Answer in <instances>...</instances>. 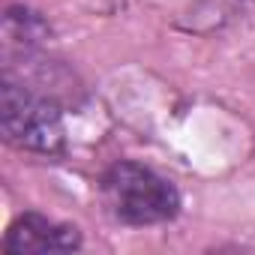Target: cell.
I'll list each match as a JSON object with an SVG mask.
<instances>
[{
    "instance_id": "6da1fadb",
    "label": "cell",
    "mask_w": 255,
    "mask_h": 255,
    "mask_svg": "<svg viewBox=\"0 0 255 255\" xmlns=\"http://www.w3.org/2000/svg\"><path fill=\"white\" fill-rule=\"evenodd\" d=\"M102 201L108 213L123 225H159L177 216V186L153 168L120 159L102 177Z\"/></svg>"
},
{
    "instance_id": "7a4b0ae2",
    "label": "cell",
    "mask_w": 255,
    "mask_h": 255,
    "mask_svg": "<svg viewBox=\"0 0 255 255\" xmlns=\"http://www.w3.org/2000/svg\"><path fill=\"white\" fill-rule=\"evenodd\" d=\"M0 120H3V135L9 144L33 153H60L66 132H63V117L60 108L30 93L21 84L6 81L3 96H0Z\"/></svg>"
},
{
    "instance_id": "3957f363",
    "label": "cell",
    "mask_w": 255,
    "mask_h": 255,
    "mask_svg": "<svg viewBox=\"0 0 255 255\" xmlns=\"http://www.w3.org/2000/svg\"><path fill=\"white\" fill-rule=\"evenodd\" d=\"M81 246V234L75 225H63L54 222L42 213H24L18 216L3 240V252L6 255H30V252H66V249H78Z\"/></svg>"
}]
</instances>
